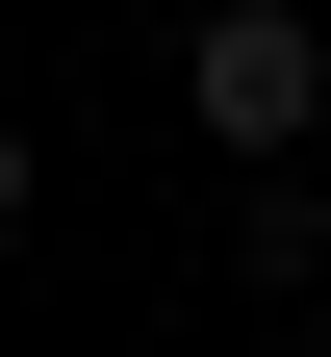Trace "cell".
<instances>
[{
    "label": "cell",
    "instance_id": "6da1fadb",
    "mask_svg": "<svg viewBox=\"0 0 331 357\" xmlns=\"http://www.w3.org/2000/svg\"><path fill=\"white\" fill-rule=\"evenodd\" d=\"M178 102H204L229 178H280V153L331 128V26H306V0H204V26H178Z\"/></svg>",
    "mask_w": 331,
    "mask_h": 357
},
{
    "label": "cell",
    "instance_id": "7a4b0ae2",
    "mask_svg": "<svg viewBox=\"0 0 331 357\" xmlns=\"http://www.w3.org/2000/svg\"><path fill=\"white\" fill-rule=\"evenodd\" d=\"M229 281H255V332H306V306H331V178H306V153L229 178Z\"/></svg>",
    "mask_w": 331,
    "mask_h": 357
},
{
    "label": "cell",
    "instance_id": "3957f363",
    "mask_svg": "<svg viewBox=\"0 0 331 357\" xmlns=\"http://www.w3.org/2000/svg\"><path fill=\"white\" fill-rule=\"evenodd\" d=\"M26 178H52V153H26V128H0V230H26Z\"/></svg>",
    "mask_w": 331,
    "mask_h": 357
},
{
    "label": "cell",
    "instance_id": "277c9868",
    "mask_svg": "<svg viewBox=\"0 0 331 357\" xmlns=\"http://www.w3.org/2000/svg\"><path fill=\"white\" fill-rule=\"evenodd\" d=\"M255 357H331V332H255Z\"/></svg>",
    "mask_w": 331,
    "mask_h": 357
}]
</instances>
